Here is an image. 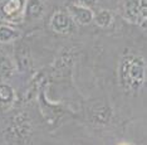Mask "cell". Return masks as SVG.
<instances>
[{
	"mask_svg": "<svg viewBox=\"0 0 147 145\" xmlns=\"http://www.w3.org/2000/svg\"><path fill=\"white\" fill-rule=\"evenodd\" d=\"M93 20L96 22V24L98 27H102V28H107L112 24L113 22V14L112 12L107 9H102L99 10L96 14V16H93Z\"/></svg>",
	"mask_w": 147,
	"mask_h": 145,
	"instance_id": "9c48e42d",
	"label": "cell"
},
{
	"mask_svg": "<svg viewBox=\"0 0 147 145\" xmlns=\"http://www.w3.org/2000/svg\"><path fill=\"white\" fill-rule=\"evenodd\" d=\"M92 119L98 125H106L112 117V109L107 103L99 105L92 110Z\"/></svg>",
	"mask_w": 147,
	"mask_h": 145,
	"instance_id": "52a82bcc",
	"label": "cell"
},
{
	"mask_svg": "<svg viewBox=\"0 0 147 145\" xmlns=\"http://www.w3.org/2000/svg\"><path fill=\"white\" fill-rule=\"evenodd\" d=\"M119 83L128 92L138 91L146 81V62L140 54L125 53L119 62Z\"/></svg>",
	"mask_w": 147,
	"mask_h": 145,
	"instance_id": "6da1fadb",
	"label": "cell"
},
{
	"mask_svg": "<svg viewBox=\"0 0 147 145\" xmlns=\"http://www.w3.org/2000/svg\"><path fill=\"white\" fill-rule=\"evenodd\" d=\"M25 0H5L1 6V13L6 19L13 20L16 16L22 15L25 6Z\"/></svg>",
	"mask_w": 147,
	"mask_h": 145,
	"instance_id": "8992f818",
	"label": "cell"
},
{
	"mask_svg": "<svg viewBox=\"0 0 147 145\" xmlns=\"http://www.w3.org/2000/svg\"><path fill=\"white\" fill-rule=\"evenodd\" d=\"M68 14L74 22V24L81 25H88L93 20V12L88 6H84L82 4H71L68 6Z\"/></svg>",
	"mask_w": 147,
	"mask_h": 145,
	"instance_id": "5b68a950",
	"label": "cell"
},
{
	"mask_svg": "<svg viewBox=\"0 0 147 145\" xmlns=\"http://www.w3.org/2000/svg\"><path fill=\"white\" fill-rule=\"evenodd\" d=\"M19 37V32L11 27L0 25V43H9Z\"/></svg>",
	"mask_w": 147,
	"mask_h": 145,
	"instance_id": "30bf717a",
	"label": "cell"
},
{
	"mask_svg": "<svg viewBox=\"0 0 147 145\" xmlns=\"http://www.w3.org/2000/svg\"><path fill=\"white\" fill-rule=\"evenodd\" d=\"M13 73V63L8 58V57H1L0 58V76L4 77V78H8L10 77Z\"/></svg>",
	"mask_w": 147,
	"mask_h": 145,
	"instance_id": "4fadbf2b",
	"label": "cell"
},
{
	"mask_svg": "<svg viewBox=\"0 0 147 145\" xmlns=\"http://www.w3.org/2000/svg\"><path fill=\"white\" fill-rule=\"evenodd\" d=\"M14 90L11 86L1 83L0 85V105L3 106H10L14 101Z\"/></svg>",
	"mask_w": 147,
	"mask_h": 145,
	"instance_id": "ba28073f",
	"label": "cell"
},
{
	"mask_svg": "<svg viewBox=\"0 0 147 145\" xmlns=\"http://www.w3.org/2000/svg\"><path fill=\"white\" fill-rule=\"evenodd\" d=\"M125 18L128 23L137 25L146 24L147 18V5L146 0H126L125 1Z\"/></svg>",
	"mask_w": 147,
	"mask_h": 145,
	"instance_id": "3957f363",
	"label": "cell"
},
{
	"mask_svg": "<svg viewBox=\"0 0 147 145\" xmlns=\"http://www.w3.org/2000/svg\"><path fill=\"white\" fill-rule=\"evenodd\" d=\"M51 27L58 34L67 35V34H71L74 30L76 24L68 13L62 12V10H57L51 18Z\"/></svg>",
	"mask_w": 147,
	"mask_h": 145,
	"instance_id": "277c9868",
	"label": "cell"
},
{
	"mask_svg": "<svg viewBox=\"0 0 147 145\" xmlns=\"http://www.w3.org/2000/svg\"><path fill=\"white\" fill-rule=\"evenodd\" d=\"M98 0H79V4L84 5V6H91V5H94L97 4Z\"/></svg>",
	"mask_w": 147,
	"mask_h": 145,
	"instance_id": "5bb4252c",
	"label": "cell"
},
{
	"mask_svg": "<svg viewBox=\"0 0 147 145\" xmlns=\"http://www.w3.org/2000/svg\"><path fill=\"white\" fill-rule=\"evenodd\" d=\"M33 133L32 121L25 112H19L11 119L10 125L5 131L9 145H29Z\"/></svg>",
	"mask_w": 147,
	"mask_h": 145,
	"instance_id": "7a4b0ae2",
	"label": "cell"
},
{
	"mask_svg": "<svg viewBox=\"0 0 147 145\" xmlns=\"http://www.w3.org/2000/svg\"><path fill=\"white\" fill-rule=\"evenodd\" d=\"M43 10H44V5L42 0H30L28 3V13L33 18H40Z\"/></svg>",
	"mask_w": 147,
	"mask_h": 145,
	"instance_id": "8fae6325",
	"label": "cell"
},
{
	"mask_svg": "<svg viewBox=\"0 0 147 145\" xmlns=\"http://www.w3.org/2000/svg\"><path fill=\"white\" fill-rule=\"evenodd\" d=\"M58 61L59 62H55V65H54V69L58 73H61V72H63L65 68H68V67L72 65L73 56L71 54V53H63V54L59 57Z\"/></svg>",
	"mask_w": 147,
	"mask_h": 145,
	"instance_id": "7c38bea8",
	"label": "cell"
}]
</instances>
